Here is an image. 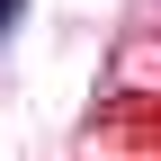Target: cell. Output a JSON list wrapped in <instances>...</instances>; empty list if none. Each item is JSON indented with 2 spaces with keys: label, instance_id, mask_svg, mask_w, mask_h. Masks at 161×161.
<instances>
[{
  "label": "cell",
  "instance_id": "cell-1",
  "mask_svg": "<svg viewBox=\"0 0 161 161\" xmlns=\"http://www.w3.org/2000/svg\"><path fill=\"white\" fill-rule=\"evenodd\" d=\"M18 9H27V0H0V36H9V27H18Z\"/></svg>",
  "mask_w": 161,
  "mask_h": 161
}]
</instances>
